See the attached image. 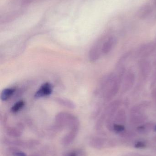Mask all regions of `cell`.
<instances>
[{"label":"cell","instance_id":"1","mask_svg":"<svg viewBox=\"0 0 156 156\" xmlns=\"http://www.w3.org/2000/svg\"><path fill=\"white\" fill-rule=\"evenodd\" d=\"M2 143L6 145L12 146L19 147L25 149H32L39 145L40 142L37 140H23L20 139H9L7 137H4L2 139Z\"/></svg>","mask_w":156,"mask_h":156},{"label":"cell","instance_id":"14","mask_svg":"<svg viewBox=\"0 0 156 156\" xmlns=\"http://www.w3.org/2000/svg\"><path fill=\"white\" fill-rule=\"evenodd\" d=\"M25 102L23 101H20L16 103L11 108V111L12 112L16 113L21 110L24 106Z\"/></svg>","mask_w":156,"mask_h":156},{"label":"cell","instance_id":"11","mask_svg":"<svg viewBox=\"0 0 156 156\" xmlns=\"http://www.w3.org/2000/svg\"><path fill=\"white\" fill-rule=\"evenodd\" d=\"M114 123L119 124H124L126 122V115L124 110L122 109L118 111L114 118Z\"/></svg>","mask_w":156,"mask_h":156},{"label":"cell","instance_id":"19","mask_svg":"<svg viewBox=\"0 0 156 156\" xmlns=\"http://www.w3.org/2000/svg\"><path fill=\"white\" fill-rule=\"evenodd\" d=\"M135 147L137 148H142L146 147L145 144L144 142H141V141H139V142H136L135 144Z\"/></svg>","mask_w":156,"mask_h":156},{"label":"cell","instance_id":"3","mask_svg":"<svg viewBox=\"0 0 156 156\" xmlns=\"http://www.w3.org/2000/svg\"><path fill=\"white\" fill-rule=\"evenodd\" d=\"M53 86L49 83H43L35 94L34 97L36 98H41L45 96H49L52 93Z\"/></svg>","mask_w":156,"mask_h":156},{"label":"cell","instance_id":"22","mask_svg":"<svg viewBox=\"0 0 156 156\" xmlns=\"http://www.w3.org/2000/svg\"><path fill=\"white\" fill-rule=\"evenodd\" d=\"M154 130L155 132H156V125H154Z\"/></svg>","mask_w":156,"mask_h":156},{"label":"cell","instance_id":"6","mask_svg":"<svg viewBox=\"0 0 156 156\" xmlns=\"http://www.w3.org/2000/svg\"><path fill=\"white\" fill-rule=\"evenodd\" d=\"M24 127L21 125L16 127H9L6 129V133L7 135L13 138H19L22 135Z\"/></svg>","mask_w":156,"mask_h":156},{"label":"cell","instance_id":"8","mask_svg":"<svg viewBox=\"0 0 156 156\" xmlns=\"http://www.w3.org/2000/svg\"><path fill=\"white\" fill-rule=\"evenodd\" d=\"M115 42V38L112 37H109V39L103 43L102 48V52L104 54H107L109 53L111 50Z\"/></svg>","mask_w":156,"mask_h":156},{"label":"cell","instance_id":"18","mask_svg":"<svg viewBox=\"0 0 156 156\" xmlns=\"http://www.w3.org/2000/svg\"><path fill=\"white\" fill-rule=\"evenodd\" d=\"M125 126L123 125L114 124V131L117 133H121L125 130Z\"/></svg>","mask_w":156,"mask_h":156},{"label":"cell","instance_id":"12","mask_svg":"<svg viewBox=\"0 0 156 156\" xmlns=\"http://www.w3.org/2000/svg\"><path fill=\"white\" fill-rule=\"evenodd\" d=\"M154 125L151 122L147 123L143 125L138 126L137 128V131L140 134H147L151 132V130H154Z\"/></svg>","mask_w":156,"mask_h":156},{"label":"cell","instance_id":"10","mask_svg":"<svg viewBox=\"0 0 156 156\" xmlns=\"http://www.w3.org/2000/svg\"><path fill=\"white\" fill-rule=\"evenodd\" d=\"M135 76L132 73H129L127 74L124 83V90L127 91L132 87L134 82Z\"/></svg>","mask_w":156,"mask_h":156},{"label":"cell","instance_id":"16","mask_svg":"<svg viewBox=\"0 0 156 156\" xmlns=\"http://www.w3.org/2000/svg\"><path fill=\"white\" fill-rule=\"evenodd\" d=\"M142 65V73L144 76L148 75L150 70V66L147 62H144Z\"/></svg>","mask_w":156,"mask_h":156},{"label":"cell","instance_id":"20","mask_svg":"<svg viewBox=\"0 0 156 156\" xmlns=\"http://www.w3.org/2000/svg\"><path fill=\"white\" fill-rule=\"evenodd\" d=\"M87 154L85 150L82 149H77V156H86Z\"/></svg>","mask_w":156,"mask_h":156},{"label":"cell","instance_id":"13","mask_svg":"<svg viewBox=\"0 0 156 156\" xmlns=\"http://www.w3.org/2000/svg\"><path fill=\"white\" fill-rule=\"evenodd\" d=\"M15 91L14 88H8L4 89L1 94V99L2 101L8 100Z\"/></svg>","mask_w":156,"mask_h":156},{"label":"cell","instance_id":"2","mask_svg":"<svg viewBox=\"0 0 156 156\" xmlns=\"http://www.w3.org/2000/svg\"><path fill=\"white\" fill-rule=\"evenodd\" d=\"M89 145L94 149L101 150L106 146H112V145H114V142L111 141H108L103 137L95 136L91 139Z\"/></svg>","mask_w":156,"mask_h":156},{"label":"cell","instance_id":"21","mask_svg":"<svg viewBox=\"0 0 156 156\" xmlns=\"http://www.w3.org/2000/svg\"><path fill=\"white\" fill-rule=\"evenodd\" d=\"M64 156H77V149L66 153Z\"/></svg>","mask_w":156,"mask_h":156},{"label":"cell","instance_id":"17","mask_svg":"<svg viewBox=\"0 0 156 156\" xmlns=\"http://www.w3.org/2000/svg\"><path fill=\"white\" fill-rule=\"evenodd\" d=\"M47 149H41L40 151L33 153L28 156H46L48 154V151Z\"/></svg>","mask_w":156,"mask_h":156},{"label":"cell","instance_id":"5","mask_svg":"<svg viewBox=\"0 0 156 156\" xmlns=\"http://www.w3.org/2000/svg\"><path fill=\"white\" fill-rule=\"evenodd\" d=\"M79 129L70 130L66 135L62 138L61 144L63 145L67 146L73 143L78 132Z\"/></svg>","mask_w":156,"mask_h":156},{"label":"cell","instance_id":"9","mask_svg":"<svg viewBox=\"0 0 156 156\" xmlns=\"http://www.w3.org/2000/svg\"><path fill=\"white\" fill-rule=\"evenodd\" d=\"M146 120V116L140 114L139 113L133 114L132 116L131 117V122L134 125H138L144 122Z\"/></svg>","mask_w":156,"mask_h":156},{"label":"cell","instance_id":"4","mask_svg":"<svg viewBox=\"0 0 156 156\" xmlns=\"http://www.w3.org/2000/svg\"><path fill=\"white\" fill-rule=\"evenodd\" d=\"M153 4V3H152ZM156 8L154 5L146 4L140 8L138 12V16L139 18L142 19H146L148 18L152 14L153 9Z\"/></svg>","mask_w":156,"mask_h":156},{"label":"cell","instance_id":"7","mask_svg":"<svg viewBox=\"0 0 156 156\" xmlns=\"http://www.w3.org/2000/svg\"><path fill=\"white\" fill-rule=\"evenodd\" d=\"M4 156H27L24 152L15 147H8L3 153Z\"/></svg>","mask_w":156,"mask_h":156},{"label":"cell","instance_id":"15","mask_svg":"<svg viewBox=\"0 0 156 156\" xmlns=\"http://www.w3.org/2000/svg\"><path fill=\"white\" fill-rule=\"evenodd\" d=\"M121 137L125 139H132L136 136L135 133L130 131H124L120 133Z\"/></svg>","mask_w":156,"mask_h":156}]
</instances>
